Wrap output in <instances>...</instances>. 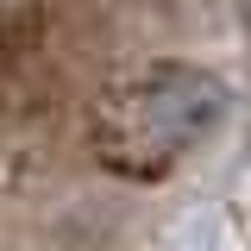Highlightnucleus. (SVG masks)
<instances>
[{
    "label": "nucleus",
    "mask_w": 251,
    "mask_h": 251,
    "mask_svg": "<svg viewBox=\"0 0 251 251\" xmlns=\"http://www.w3.org/2000/svg\"><path fill=\"white\" fill-rule=\"evenodd\" d=\"M232 120V88L214 69L182 57H163L138 69L113 100H107V126H100V157L120 163L132 176H157L176 157L207 151Z\"/></svg>",
    "instance_id": "obj_1"
}]
</instances>
